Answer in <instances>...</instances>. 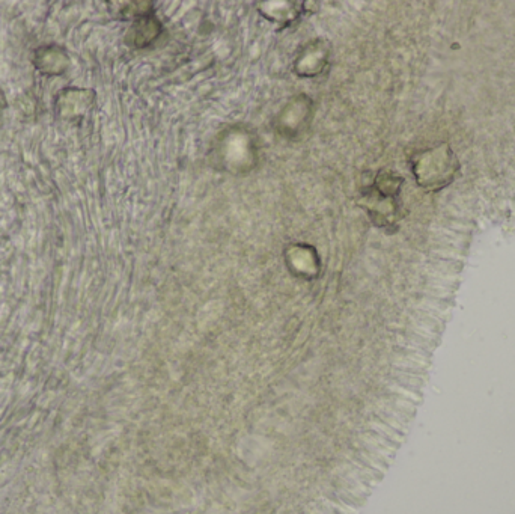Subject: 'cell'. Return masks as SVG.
Wrapping results in <instances>:
<instances>
[{"label":"cell","instance_id":"obj_1","mask_svg":"<svg viewBox=\"0 0 515 514\" xmlns=\"http://www.w3.org/2000/svg\"><path fill=\"white\" fill-rule=\"evenodd\" d=\"M314 104L309 97L298 95L283 107L277 118V132L287 139H295L304 133L311 124Z\"/></svg>","mask_w":515,"mask_h":514},{"label":"cell","instance_id":"obj_2","mask_svg":"<svg viewBox=\"0 0 515 514\" xmlns=\"http://www.w3.org/2000/svg\"><path fill=\"white\" fill-rule=\"evenodd\" d=\"M330 50L322 41L309 43L294 62V71L301 77H315L321 74L329 62Z\"/></svg>","mask_w":515,"mask_h":514},{"label":"cell","instance_id":"obj_3","mask_svg":"<svg viewBox=\"0 0 515 514\" xmlns=\"http://www.w3.org/2000/svg\"><path fill=\"white\" fill-rule=\"evenodd\" d=\"M300 6H303V3L300 2H267L261 3L258 9L270 22L287 24L295 22L300 17L303 11V8Z\"/></svg>","mask_w":515,"mask_h":514},{"label":"cell","instance_id":"obj_4","mask_svg":"<svg viewBox=\"0 0 515 514\" xmlns=\"http://www.w3.org/2000/svg\"><path fill=\"white\" fill-rule=\"evenodd\" d=\"M161 33V24L152 15H143L135 20L133 27L130 29L128 41L135 47H146L156 41Z\"/></svg>","mask_w":515,"mask_h":514},{"label":"cell","instance_id":"obj_5","mask_svg":"<svg viewBox=\"0 0 515 514\" xmlns=\"http://www.w3.org/2000/svg\"><path fill=\"white\" fill-rule=\"evenodd\" d=\"M35 64L45 74H62L68 67V58L59 47H43L36 51Z\"/></svg>","mask_w":515,"mask_h":514},{"label":"cell","instance_id":"obj_6","mask_svg":"<svg viewBox=\"0 0 515 514\" xmlns=\"http://www.w3.org/2000/svg\"><path fill=\"white\" fill-rule=\"evenodd\" d=\"M3 104H5V98H3V94L0 92V109L3 107Z\"/></svg>","mask_w":515,"mask_h":514}]
</instances>
